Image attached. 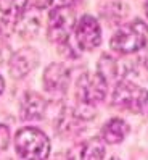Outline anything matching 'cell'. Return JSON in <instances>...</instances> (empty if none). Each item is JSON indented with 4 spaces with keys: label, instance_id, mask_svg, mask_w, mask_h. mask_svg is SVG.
Returning <instances> with one entry per match:
<instances>
[{
    "label": "cell",
    "instance_id": "7a4b0ae2",
    "mask_svg": "<svg viewBox=\"0 0 148 160\" xmlns=\"http://www.w3.org/2000/svg\"><path fill=\"white\" fill-rule=\"evenodd\" d=\"M15 149L21 160H45L50 154V141L40 129L23 128L15 136Z\"/></svg>",
    "mask_w": 148,
    "mask_h": 160
},
{
    "label": "cell",
    "instance_id": "8992f818",
    "mask_svg": "<svg viewBox=\"0 0 148 160\" xmlns=\"http://www.w3.org/2000/svg\"><path fill=\"white\" fill-rule=\"evenodd\" d=\"M76 42L82 50H94L101 42V29L94 16H82L76 26Z\"/></svg>",
    "mask_w": 148,
    "mask_h": 160
},
{
    "label": "cell",
    "instance_id": "5b68a950",
    "mask_svg": "<svg viewBox=\"0 0 148 160\" xmlns=\"http://www.w3.org/2000/svg\"><path fill=\"white\" fill-rule=\"evenodd\" d=\"M106 96V79L98 73H86L77 79V97L84 105H94Z\"/></svg>",
    "mask_w": 148,
    "mask_h": 160
},
{
    "label": "cell",
    "instance_id": "ffe728a7",
    "mask_svg": "<svg viewBox=\"0 0 148 160\" xmlns=\"http://www.w3.org/2000/svg\"><path fill=\"white\" fill-rule=\"evenodd\" d=\"M61 2H63V3H66V5H71V3L76 2V0H61Z\"/></svg>",
    "mask_w": 148,
    "mask_h": 160
},
{
    "label": "cell",
    "instance_id": "3957f363",
    "mask_svg": "<svg viewBox=\"0 0 148 160\" xmlns=\"http://www.w3.org/2000/svg\"><path fill=\"white\" fill-rule=\"evenodd\" d=\"M148 97V92L140 86L134 84L132 81H121L116 84L113 91V105L138 113L145 107V102Z\"/></svg>",
    "mask_w": 148,
    "mask_h": 160
},
{
    "label": "cell",
    "instance_id": "7402d4cb",
    "mask_svg": "<svg viewBox=\"0 0 148 160\" xmlns=\"http://www.w3.org/2000/svg\"><path fill=\"white\" fill-rule=\"evenodd\" d=\"M111 160H119V158H116V157H114V158H111Z\"/></svg>",
    "mask_w": 148,
    "mask_h": 160
},
{
    "label": "cell",
    "instance_id": "9a60e30c",
    "mask_svg": "<svg viewBox=\"0 0 148 160\" xmlns=\"http://www.w3.org/2000/svg\"><path fill=\"white\" fill-rule=\"evenodd\" d=\"M8 142H10V131L5 125H0V152L8 147Z\"/></svg>",
    "mask_w": 148,
    "mask_h": 160
},
{
    "label": "cell",
    "instance_id": "5bb4252c",
    "mask_svg": "<svg viewBox=\"0 0 148 160\" xmlns=\"http://www.w3.org/2000/svg\"><path fill=\"white\" fill-rule=\"evenodd\" d=\"M98 74L103 76L106 81L109 78H114L118 74V63L113 60L109 55H101V58L98 62Z\"/></svg>",
    "mask_w": 148,
    "mask_h": 160
},
{
    "label": "cell",
    "instance_id": "ac0fdd59",
    "mask_svg": "<svg viewBox=\"0 0 148 160\" xmlns=\"http://www.w3.org/2000/svg\"><path fill=\"white\" fill-rule=\"evenodd\" d=\"M3 86H5V82H3V78L0 76V94L3 92Z\"/></svg>",
    "mask_w": 148,
    "mask_h": 160
},
{
    "label": "cell",
    "instance_id": "277c9868",
    "mask_svg": "<svg viewBox=\"0 0 148 160\" xmlns=\"http://www.w3.org/2000/svg\"><path fill=\"white\" fill-rule=\"evenodd\" d=\"M74 23H76V18H74V13L69 7H55L49 13V41L57 44L68 42V36L72 31Z\"/></svg>",
    "mask_w": 148,
    "mask_h": 160
},
{
    "label": "cell",
    "instance_id": "4fadbf2b",
    "mask_svg": "<svg viewBox=\"0 0 148 160\" xmlns=\"http://www.w3.org/2000/svg\"><path fill=\"white\" fill-rule=\"evenodd\" d=\"M39 29V20L34 16H20L16 21V32L21 37H32Z\"/></svg>",
    "mask_w": 148,
    "mask_h": 160
},
{
    "label": "cell",
    "instance_id": "30bf717a",
    "mask_svg": "<svg viewBox=\"0 0 148 160\" xmlns=\"http://www.w3.org/2000/svg\"><path fill=\"white\" fill-rule=\"evenodd\" d=\"M47 102L42 96L35 92H27L21 102V117L24 120H37L44 117Z\"/></svg>",
    "mask_w": 148,
    "mask_h": 160
},
{
    "label": "cell",
    "instance_id": "8fae6325",
    "mask_svg": "<svg viewBox=\"0 0 148 160\" xmlns=\"http://www.w3.org/2000/svg\"><path fill=\"white\" fill-rule=\"evenodd\" d=\"M129 134V125L121 118H111L101 128V141L106 144H119Z\"/></svg>",
    "mask_w": 148,
    "mask_h": 160
},
{
    "label": "cell",
    "instance_id": "52a82bcc",
    "mask_svg": "<svg viewBox=\"0 0 148 160\" xmlns=\"http://www.w3.org/2000/svg\"><path fill=\"white\" fill-rule=\"evenodd\" d=\"M37 63H39V52L32 47H23L13 53L8 70H10V74L13 78L21 79L37 67Z\"/></svg>",
    "mask_w": 148,
    "mask_h": 160
},
{
    "label": "cell",
    "instance_id": "d6986e66",
    "mask_svg": "<svg viewBox=\"0 0 148 160\" xmlns=\"http://www.w3.org/2000/svg\"><path fill=\"white\" fill-rule=\"evenodd\" d=\"M142 112H145L146 113V117H148V97H146V102H145V107H143V110Z\"/></svg>",
    "mask_w": 148,
    "mask_h": 160
},
{
    "label": "cell",
    "instance_id": "9c48e42d",
    "mask_svg": "<svg viewBox=\"0 0 148 160\" xmlns=\"http://www.w3.org/2000/svg\"><path fill=\"white\" fill-rule=\"evenodd\" d=\"M69 86V70L61 63H52L44 71V88L49 92H64Z\"/></svg>",
    "mask_w": 148,
    "mask_h": 160
},
{
    "label": "cell",
    "instance_id": "2e32d148",
    "mask_svg": "<svg viewBox=\"0 0 148 160\" xmlns=\"http://www.w3.org/2000/svg\"><path fill=\"white\" fill-rule=\"evenodd\" d=\"M34 8H37V10H44V8H47L52 5L53 0H27Z\"/></svg>",
    "mask_w": 148,
    "mask_h": 160
},
{
    "label": "cell",
    "instance_id": "ba28073f",
    "mask_svg": "<svg viewBox=\"0 0 148 160\" xmlns=\"http://www.w3.org/2000/svg\"><path fill=\"white\" fill-rule=\"evenodd\" d=\"M105 142L98 138L87 139L69 149L68 160H103Z\"/></svg>",
    "mask_w": 148,
    "mask_h": 160
},
{
    "label": "cell",
    "instance_id": "44dd1931",
    "mask_svg": "<svg viewBox=\"0 0 148 160\" xmlns=\"http://www.w3.org/2000/svg\"><path fill=\"white\" fill-rule=\"evenodd\" d=\"M145 15H146V18H148V0H146V3H145Z\"/></svg>",
    "mask_w": 148,
    "mask_h": 160
},
{
    "label": "cell",
    "instance_id": "6da1fadb",
    "mask_svg": "<svg viewBox=\"0 0 148 160\" xmlns=\"http://www.w3.org/2000/svg\"><path fill=\"white\" fill-rule=\"evenodd\" d=\"M148 41V26L142 20H134L121 26L111 37L109 45L118 53H134L142 50Z\"/></svg>",
    "mask_w": 148,
    "mask_h": 160
},
{
    "label": "cell",
    "instance_id": "7c38bea8",
    "mask_svg": "<svg viewBox=\"0 0 148 160\" xmlns=\"http://www.w3.org/2000/svg\"><path fill=\"white\" fill-rule=\"evenodd\" d=\"M27 7V0H0V12L7 18H20Z\"/></svg>",
    "mask_w": 148,
    "mask_h": 160
},
{
    "label": "cell",
    "instance_id": "e0dca14e",
    "mask_svg": "<svg viewBox=\"0 0 148 160\" xmlns=\"http://www.w3.org/2000/svg\"><path fill=\"white\" fill-rule=\"evenodd\" d=\"M143 49H145V50H143V55H142L140 60H142V63L146 67V70H148V47H143Z\"/></svg>",
    "mask_w": 148,
    "mask_h": 160
}]
</instances>
